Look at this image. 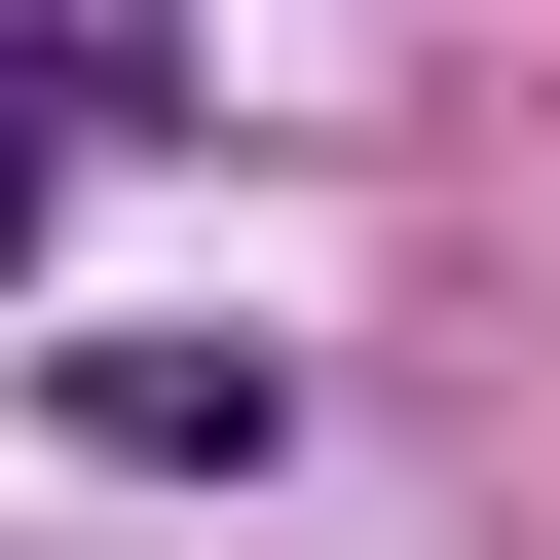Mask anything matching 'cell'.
<instances>
[{
  "instance_id": "1",
  "label": "cell",
  "mask_w": 560,
  "mask_h": 560,
  "mask_svg": "<svg viewBox=\"0 0 560 560\" xmlns=\"http://www.w3.org/2000/svg\"><path fill=\"white\" fill-rule=\"evenodd\" d=\"M0 261H38V75H0Z\"/></svg>"
}]
</instances>
